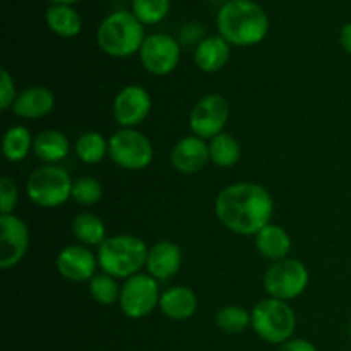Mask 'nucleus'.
<instances>
[{
	"instance_id": "nucleus-1",
	"label": "nucleus",
	"mask_w": 351,
	"mask_h": 351,
	"mask_svg": "<svg viewBox=\"0 0 351 351\" xmlns=\"http://www.w3.org/2000/svg\"><path fill=\"white\" fill-rule=\"evenodd\" d=\"M215 215L230 232L256 237L274 215V199L264 185L235 182L226 185L215 201Z\"/></svg>"
},
{
	"instance_id": "nucleus-2",
	"label": "nucleus",
	"mask_w": 351,
	"mask_h": 351,
	"mask_svg": "<svg viewBox=\"0 0 351 351\" xmlns=\"http://www.w3.org/2000/svg\"><path fill=\"white\" fill-rule=\"evenodd\" d=\"M216 29L232 47H254L266 40L269 17L254 0H226L216 16Z\"/></svg>"
},
{
	"instance_id": "nucleus-3",
	"label": "nucleus",
	"mask_w": 351,
	"mask_h": 351,
	"mask_svg": "<svg viewBox=\"0 0 351 351\" xmlns=\"http://www.w3.org/2000/svg\"><path fill=\"white\" fill-rule=\"evenodd\" d=\"M149 247L143 239L129 233L112 235L98 247L96 257L101 273L117 280H129L146 267Z\"/></svg>"
},
{
	"instance_id": "nucleus-4",
	"label": "nucleus",
	"mask_w": 351,
	"mask_h": 351,
	"mask_svg": "<svg viewBox=\"0 0 351 351\" xmlns=\"http://www.w3.org/2000/svg\"><path fill=\"white\" fill-rule=\"evenodd\" d=\"M147 34L144 24L130 10L108 14L96 31V41L103 53L113 58H129L139 55Z\"/></svg>"
},
{
	"instance_id": "nucleus-5",
	"label": "nucleus",
	"mask_w": 351,
	"mask_h": 351,
	"mask_svg": "<svg viewBox=\"0 0 351 351\" xmlns=\"http://www.w3.org/2000/svg\"><path fill=\"white\" fill-rule=\"evenodd\" d=\"M250 328L263 341L281 345L293 336L297 315L288 302L267 297L257 302L250 311Z\"/></svg>"
},
{
	"instance_id": "nucleus-6",
	"label": "nucleus",
	"mask_w": 351,
	"mask_h": 351,
	"mask_svg": "<svg viewBox=\"0 0 351 351\" xmlns=\"http://www.w3.org/2000/svg\"><path fill=\"white\" fill-rule=\"evenodd\" d=\"M72 184L69 171L58 165H41L27 177L26 192L33 204L55 209L72 199Z\"/></svg>"
},
{
	"instance_id": "nucleus-7",
	"label": "nucleus",
	"mask_w": 351,
	"mask_h": 351,
	"mask_svg": "<svg viewBox=\"0 0 351 351\" xmlns=\"http://www.w3.org/2000/svg\"><path fill=\"white\" fill-rule=\"evenodd\" d=\"M108 158L127 171H141L153 163L154 147L137 129H119L108 139Z\"/></svg>"
},
{
	"instance_id": "nucleus-8",
	"label": "nucleus",
	"mask_w": 351,
	"mask_h": 351,
	"mask_svg": "<svg viewBox=\"0 0 351 351\" xmlns=\"http://www.w3.org/2000/svg\"><path fill=\"white\" fill-rule=\"evenodd\" d=\"M308 269L302 261L287 257L273 263L264 274V290L269 297L278 300H293L300 297L308 287Z\"/></svg>"
},
{
	"instance_id": "nucleus-9",
	"label": "nucleus",
	"mask_w": 351,
	"mask_h": 351,
	"mask_svg": "<svg viewBox=\"0 0 351 351\" xmlns=\"http://www.w3.org/2000/svg\"><path fill=\"white\" fill-rule=\"evenodd\" d=\"M160 281L151 274L139 273L123 281L119 305L125 317L139 321L160 307Z\"/></svg>"
},
{
	"instance_id": "nucleus-10",
	"label": "nucleus",
	"mask_w": 351,
	"mask_h": 351,
	"mask_svg": "<svg viewBox=\"0 0 351 351\" xmlns=\"http://www.w3.org/2000/svg\"><path fill=\"white\" fill-rule=\"evenodd\" d=\"M230 119V103L225 96L211 93L199 99L189 115V129L194 136L204 141L225 132Z\"/></svg>"
},
{
	"instance_id": "nucleus-11",
	"label": "nucleus",
	"mask_w": 351,
	"mask_h": 351,
	"mask_svg": "<svg viewBox=\"0 0 351 351\" xmlns=\"http://www.w3.org/2000/svg\"><path fill=\"white\" fill-rule=\"evenodd\" d=\"M180 41L167 33L147 34L139 51V60L144 71L160 77L171 74L180 64Z\"/></svg>"
},
{
	"instance_id": "nucleus-12",
	"label": "nucleus",
	"mask_w": 351,
	"mask_h": 351,
	"mask_svg": "<svg viewBox=\"0 0 351 351\" xmlns=\"http://www.w3.org/2000/svg\"><path fill=\"white\" fill-rule=\"evenodd\" d=\"M153 108L149 91L139 84L123 86L113 99V119L120 129H136L146 122Z\"/></svg>"
},
{
	"instance_id": "nucleus-13",
	"label": "nucleus",
	"mask_w": 351,
	"mask_h": 351,
	"mask_svg": "<svg viewBox=\"0 0 351 351\" xmlns=\"http://www.w3.org/2000/svg\"><path fill=\"white\" fill-rule=\"evenodd\" d=\"M29 247V228L16 215H0V267L12 269Z\"/></svg>"
},
{
	"instance_id": "nucleus-14",
	"label": "nucleus",
	"mask_w": 351,
	"mask_h": 351,
	"mask_svg": "<svg viewBox=\"0 0 351 351\" xmlns=\"http://www.w3.org/2000/svg\"><path fill=\"white\" fill-rule=\"evenodd\" d=\"M55 266L64 280L82 283V281H91L99 264L98 257L89 247L77 243V245L64 247L55 259Z\"/></svg>"
},
{
	"instance_id": "nucleus-15",
	"label": "nucleus",
	"mask_w": 351,
	"mask_h": 351,
	"mask_svg": "<svg viewBox=\"0 0 351 351\" xmlns=\"http://www.w3.org/2000/svg\"><path fill=\"white\" fill-rule=\"evenodd\" d=\"M171 167L182 175H194L209 163V144L201 137L185 136L173 144L170 153Z\"/></svg>"
},
{
	"instance_id": "nucleus-16",
	"label": "nucleus",
	"mask_w": 351,
	"mask_h": 351,
	"mask_svg": "<svg viewBox=\"0 0 351 351\" xmlns=\"http://www.w3.org/2000/svg\"><path fill=\"white\" fill-rule=\"evenodd\" d=\"M184 254L178 243L171 240H160L149 247L146 261L147 274L158 281H168L177 276L182 267Z\"/></svg>"
},
{
	"instance_id": "nucleus-17",
	"label": "nucleus",
	"mask_w": 351,
	"mask_h": 351,
	"mask_svg": "<svg viewBox=\"0 0 351 351\" xmlns=\"http://www.w3.org/2000/svg\"><path fill=\"white\" fill-rule=\"evenodd\" d=\"M55 108V95L45 86H31L17 95L12 113L23 120H40L50 115Z\"/></svg>"
},
{
	"instance_id": "nucleus-18",
	"label": "nucleus",
	"mask_w": 351,
	"mask_h": 351,
	"mask_svg": "<svg viewBox=\"0 0 351 351\" xmlns=\"http://www.w3.org/2000/svg\"><path fill=\"white\" fill-rule=\"evenodd\" d=\"M197 295L185 285H175L161 291L160 311L171 321H187L197 311Z\"/></svg>"
},
{
	"instance_id": "nucleus-19",
	"label": "nucleus",
	"mask_w": 351,
	"mask_h": 351,
	"mask_svg": "<svg viewBox=\"0 0 351 351\" xmlns=\"http://www.w3.org/2000/svg\"><path fill=\"white\" fill-rule=\"evenodd\" d=\"M232 57V45L219 34L206 36L194 50L195 67L206 74H215L226 67Z\"/></svg>"
},
{
	"instance_id": "nucleus-20",
	"label": "nucleus",
	"mask_w": 351,
	"mask_h": 351,
	"mask_svg": "<svg viewBox=\"0 0 351 351\" xmlns=\"http://www.w3.org/2000/svg\"><path fill=\"white\" fill-rule=\"evenodd\" d=\"M254 240H256L257 252L271 263H278V261L290 257L291 237L281 225L269 223L254 237Z\"/></svg>"
},
{
	"instance_id": "nucleus-21",
	"label": "nucleus",
	"mask_w": 351,
	"mask_h": 351,
	"mask_svg": "<svg viewBox=\"0 0 351 351\" xmlns=\"http://www.w3.org/2000/svg\"><path fill=\"white\" fill-rule=\"evenodd\" d=\"M71 141L62 130L47 129L34 136L33 153L45 165H57L69 156Z\"/></svg>"
},
{
	"instance_id": "nucleus-22",
	"label": "nucleus",
	"mask_w": 351,
	"mask_h": 351,
	"mask_svg": "<svg viewBox=\"0 0 351 351\" xmlns=\"http://www.w3.org/2000/svg\"><path fill=\"white\" fill-rule=\"evenodd\" d=\"M45 21L51 33L60 38H75L82 31V17L72 5H53L45 12Z\"/></svg>"
},
{
	"instance_id": "nucleus-23",
	"label": "nucleus",
	"mask_w": 351,
	"mask_h": 351,
	"mask_svg": "<svg viewBox=\"0 0 351 351\" xmlns=\"http://www.w3.org/2000/svg\"><path fill=\"white\" fill-rule=\"evenodd\" d=\"M72 235L75 237V240L81 245L89 247V249L99 247L108 239L103 219L91 211H82L74 216V219H72Z\"/></svg>"
},
{
	"instance_id": "nucleus-24",
	"label": "nucleus",
	"mask_w": 351,
	"mask_h": 351,
	"mask_svg": "<svg viewBox=\"0 0 351 351\" xmlns=\"http://www.w3.org/2000/svg\"><path fill=\"white\" fill-rule=\"evenodd\" d=\"M34 137L26 125H12L2 137L3 158L10 163H21L33 151Z\"/></svg>"
},
{
	"instance_id": "nucleus-25",
	"label": "nucleus",
	"mask_w": 351,
	"mask_h": 351,
	"mask_svg": "<svg viewBox=\"0 0 351 351\" xmlns=\"http://www.w3.org/2000/svg\"><path fill=\"white\" fill-rule=\"evenodd\" d=\"M209 160L219 168H233L242 158V146L233 134L221 132L209 141Z\"/></svg>"
},
{
	"instance_id": "nucleus-26",
	"label": "nucleus",
	"mask_w": 351,
	"mask_h": 351,
	"mask_svg": "<svg viewBox=\"0 0 351 351\" xmlns=\"http://www.w3.org/2000/svg\"><path fill=\"white\" fill-rule=\"evenodd\" d=\"M74 153L86 165H98L108 156V139L101 132L89 130L81 134L74 144Z\"/></svg>"
},
{
	"instance_id": "nucleus-27",
	"label": "nucleus",
	"mask_w": 351,
	"mask_h": 351,
	"mask_svg": "<svg viewBox=\"0 0 351 351\" xmlns=\"http://www.w3.org/2000/svg\"><path fill=\"white\" fill-rule=\"evenodd\" d=\"M89 295L93 300L99 305H115L120 300V291L122 285H119V280L106 273H96L89 281Z\"/></svg>"
},
{
	"instance_id": "nucleus-28",
	"label": "nucleus",
	"mask_w": 351,
	"mask_h": 351,
	"mask_svg": "<svg viewBox=\"0 0 351 351\" xmlns=\"http://www.w3.org/2000/svg\"><path fill=\"white\" fill-rule=\"evenodd\" d=\"M215 321L219 331L226 335H240L250 328V311L240 305H225L218 311Z\"/></svg>"
},
{
	"instance_id": "nucleus-29",
	"label": "nucleus",
	"mask_w": 351,
	"mask_h": 351,
	"mask_svg": "<svg viewBox=\"0 0 351 351\" xmlns=\"http://www.w3.org/2000/svg\"><path fill=\"white\" fill-rule=\"evenodd\" d=\"M171 0H130V12L144 24L154 26L168 16Z\"/></svg>"
},
{
	"instance_id": "nucleus-30",
	"label": "nucleus",
	"mask_w": 351,
	"mask_h": 351,
	"mask_svg": "<svg viewBox=\"0 0 351 351\" xmlns=\"http://www.w3.org/2000/svg\"><path fill=\"white\" fill-rule=\"evenodd\" d=\"M103 185L93 177H79L72 184V201L79 206H95L101 201Z\"/></svg>"
},
{
	"instance_id": "nucleus-31",
	"label": "nucleus",
	"mask_w": 351,
	"mask_h": 351,
	"mask_svg": "<svg viewBox=\"0 0 351 351\" xmlns=\"http://www.w3.org/2000/svg\"><path fill=\"white\" fill-rule=\"evenodd\" d=\"M19 201V187L9 175L0 178V215H14Z\"/></svg>"
},
{
	"instance_id": "nucleus-32",
	"label": "nucleus",
	"mask_w": 351,
	"mask_h": 351,
	"mask_svg": "<svg viewBox=\"0 0 351 351\" xmlns=\"http://www.w3.org/2000/svg\"><path fill=\"white\" fill-rule=\"evenodd\" d=\"M17 95L16 84H14L12 75L9 74L5 67L0 69V108L5 112V110L12 108L14 101H16Z\"/></svg>"
},
{
	"instance_id": "nucleus-33",
	"label": "nucleus",
	"mask_w": 351,
	"mask_h": 351,
	"mask_svg": "<svg viewBox=\"0 0 351 351\" xmlns=\"http://www.w3.org/2000/svg\"><path fill=\"white\" fill-rule=\"evenodd\" d=\"M204 27L201 26L199 23H189L185 24L184 27L180 29V34H178L177 40L180 41V45H195L197 47L202 40H204Z\"/></svg>"
},
{
	"instance_id": "nucleus-34",
	"label": "nucleus",
	"mask_w": 351,
	"mask_h": 351,
	"mask_svg": "<svg viewBox=\"0 0 351 351\" xmlns=\"http://www.w3.org/2000/svg\"><path fill=\"white\" fill-rule=\"evenodd\" d=\"M276 351H317L314 343H311L308 339L302 338H291L288 341L278 345Z\"/></svg>"
},
{
	"instance_id": "nucleus-35",
	"label": "nucleus",
	"mask_w": 351,
	"mask_h": 351,
	"mask_svg": "<svg viewBox=\"0 0 351 351\" xmlns=\"http://www.w3.org/2000/svg\"><path fill=\"white\" fill-rule=\"evenodd\" d=\"M339 43H341L343 50L351 55V23H346L339 31Z\"/></svg>"
},
{
	"instance_id": "nucleus-36",
	"label": "nucleus",
	"mask_w": 351,
	"mask_h": 351,
	"mask_svg": "<svg viewBox=\"0 0 351 351\" xmlns=\"http://www.w3.org/2000/svg\"><path fill=\"white\" fill-rule=\"evenodd\" d=\"M79 2H82V0H50V3H53V5H74Z\"/></svg>"
},
{
	"instance_id": "nucleus-37",
	"label": "nucleus",
	"mask_w": 351,
	"mask_h": 351,
	"mask_svg": "<svg viewBox=\"0 0 351 351\" xmlns=\"http://www.w3.org/2000/svg\"><path fill=\"white\" fill-rule=\"evenodd\" d=\"M348 335H350V338H351V321H350V324H348Z\"/></svg>"
}]
</instances>
